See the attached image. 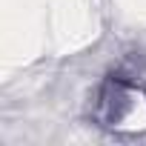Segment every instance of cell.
I'll return each mask as SVG.
<instances>
[{"label": "cell", "instance_id": "cell-1", "mask_svg": "<svg viewBox=\"0 0 146 146\" xmlns=\"http://www.w3.org/2000/svg\"><path fill=\"white\" fill-rule=\"evenodd\" d=\"M89 115L100 129L109 132L120 135L146 132V89L132 78L109 75L98 86Z\"/></svg>", "mask_w": 146, "mask_h": 146}]
</instances>
